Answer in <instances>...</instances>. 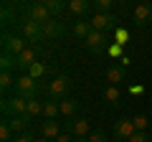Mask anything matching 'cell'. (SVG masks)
Segmentation results:
<instances>
[{"mask_svg": "<svg viewBox=\"0 0 152 142\" xmlns=\"http://www.w3.org/2000/svg\"><path fill=\"white\" fill-rule=\"evenodd\" d=\"M28 117L26 114H20V117H8V124H10V130L15 132V135H20V132H26V127H28Z\"/></svg>", "mask_w": 152, "mask_h": 142, "instance_id": "e0dca14e", "label": "cell"}, {"mask_svg": "<svg viewBox=\"0 0 152 142\" xmlns=\"http://www.w3.org/2000/svg\"><path fill=\"white\" fill-rule=\"evenodd\" d=\"M26 15H31L33 20H38L41 26H43L46 20H51V10L43 5V0H36V3H31V8H28Z\"/></svg>", "mask_w": 152, "mask_h": 142, "instance_id": "9c48e42d", "label": "cell"}, {"mask_svg": "<svg viewBox=\"0 0 152 142\" xmlns=\"http://www.w3.org/2000/svg\"><path fill=\"white\" fill-rule=\"evenodd\" d=\"M91 31H94L91 23H86V20H79V23L74 26V36H76V38H81V41H86V36H89Z\"/></svg>", "mask_w": 152, "mask_h": 142, "instance_id": "ffe728a7", "label": "cell"}, {"mask_svg": "<svg viewBox=\"0 0 152 142\" xmlns=\"http://www.w3.org/2000/svg\"><path fill=\"white\" fill-rule=\"evenodd\" d=\"M69 10L74 15H84L89 10V0H69Z\"/></svg>", "mask_w": 152, "mask_h": 142, "instance_id": "7402d4cb", "label": "cell"}, {"mask_svg": "<svg viewBox=\"0 0 152 142\" xmlns=\"http://www.w3.org/2000/svg\"><path fill=\"white\" fill-rule=\"evenodd\" d=\"M20 36L28 41V43L46 41V38H43V26H41L38 20H33L31 15H23V18H20Z\"/></svg>", "mask_w": 152, "mask_h": 142, "instance_id": "6da1fadb", "label": "cell"}, {"mask_svg": "<svg viewBox=\"0 0 152 142\" xmlns=\"http://www.w3.org/2000/svg\"><path fill=\"white\" fill-rule=\"evenodd\" d=\"M124 76H127L124 66H109L107 69V79L114 84V86H119V81H124Z\"/></svg>", "mask_w": 152, "mask_h": 142, "instance_id": "9a60e30c", "label": "cell"}, {"mask_svg": "<svg viewBox=\"0 0 152 142\" xmlns=\"http://www.w3.org/2000/svg\"><path fill=\"white\" fill-rule=\"evenodd\" d=\"M28 74H31L33 79H41V76H43V74H46V66L41 64V61H36V64H33L31 69H28Z\"/></svg>", "mask_w": 152, "mask_h": 142, "instance_id": "4316f807", "label": "cell"}, {"mask_svg": "<svg viewBox=\"0 0 152 142\" xmlns=\"http://www.w3.org/2000/svg\"><path fill=\"white\" fill-rule=\"evenodd\" d=\"M15 142H36V137L31 132H20V135H15Z\"/></svg>", "mask_w": 152, "mask_h": 142, "instance_id": "d6a6232c", "label": "cell"}, {"mask_svg": "<svg viewBox=\"0 0 152 142\" xmlns=\"http://www.w3.org/2000/svg\"><path fill=\"white\" fill-rule=\"evenodd\" d=\"M71 91V79L69 76H64V74H61V76H56L53 81L48 84V94L53 99H66V94Z\"/></svg>", "mask_w": 152, "mask_h": 142, "instance_id": "5b68a950", "label": "cell"}, {"mask_svg": "<svg viewBox=\"0 0 152 142\" xmlns=\"http://www.w3.org/2000/svg\"><path fill=\"white\" fill-rule=\"evenodd\" d=\"M104 99H107L109 104H112V107H117V104H119V99H122V91H119V86H107L104 89Z\"/></svg>", "mask_w": 152, "mask_h": 142, "instance_id": "ac0fdd59", "label": "cell"}, {"mask_svg": "<svg viewBox=\"0 0 152 142\" xmlns=\"http://www.w3.org/2000/svg\"><path fill=\"white\" fill-rule=\"evenodd\" d=\"M43 5L51 10V15H58V13L64 10V8L69 5V3H66V0H43Z\"/></svg>", "mask_w": 152, "mask_h": 142, "instance_id": "603a6c76", "label": "cell"}, {"mask_svg": "<svg viewBox=\"0 0 152 142\" xmlns=\"http://www.w3.org/2000/svg\"><path fill=\"white\" fill-rule=\"evenodd\" d=\"M84 43H86L89 51H94V53H96V51H102L104 46H107V36H104L102 31H91V33L86 36V41H84Z\"/></svg>", "mask_w": 152, "mask_h": 142, "instance_id": "7c38bea8", "label": "cell"}, {"mask_svg": "<svg viewBox=\"0 0 152 142\" xmlns=\"http://www.w3.org/2000/svg\"><path fill=\"white\" fill-rule=\"evenodd\" d=\"M41 132H43V137H48V140H56V137L61 135V124L56 119H46L43 124H41Z\"/></svg>", "mask_w": 152, "mask_h": 142, "instance_id": "5bb4252c", "label": "cell"}, {"mask_svg": "<svg viewBox=\"0 0 152 142\" xmlns=\"http://www.w3.org/2000/svg\"><path fill=\"white\" fill-rule=\"evenodd\" d=\"M56 142H74V135H58Z\"/></svg>", "mask_w": 152, "mask_h": 142, "instance_id": "836d02e7", "label": "cell"}, {"mask_svg": "<svg viewBox=\"0 0 152 142\" xmlns=\"http://www.w3.org/2000/svg\"><path fill=\"white\" fill-rule=\"evenodd\" d=\"M134 23L137 26H150L152 23V5L150 3H140L134 8Z\"/></svg>", "mask_w": 152, "mask_h": 142, "instance_id": "8fae6325", "label": "cell"}, {"mask_svg": "<svg viewBox=\"0 0 152 142\" xmlns=\"http://www.w3.org/2000/svg\"><path fill=\"white\" fill-rule=\"evenodd\" d=\"M61 36H64V26H61L58 20L51 18V20L43 23V38L46 41H56V38H61Z\"/></svg>", "mask_w": 152, "mask_h": 142, "instance_id": "4fadbf2b", "label": "cell"}, {"mask_svg": "<svg viewBox=\"0 0 152 142\" xmlns=\"http://www.w3.org/2000/svg\"><path fill=\"white\" fill-rule=\"evenodd\" d=\"M36 61H38V51L33 48V46H28L26 51H20V53L15 56V69H18V71H26V74H28V69H31Z\"/></svg>", "mask_w": 152, "mask_h": 142, "instance_id": "8992f818", "label": "cell"}, {"mask_svg": "<svg viewBox=\"0 0 152 142\" xmlns=\"http://www.w3.org/2000/svg\"><path fill=\"white\" fill-rule=\"evenodd\" d=\"M33 3H36V0H33Z\"/></svg>", "mask_w": 152, "mask_h": 142, "instance_id": "74e56055", "label": "cell"}, {"mask_svg": "<svg viewBox=\"0 0 152 142\" xmlns=\"http://www.w3.org/2000/svg\"><path fill=\"white\" fill-rule=\"evenodd\" d=\"M0 18H3V23H10V20H13V18H15V13H13V10H10V8H8V5H5V8H3V13H0Z\"/></svg>", "mask_w": 152, "mask_h": 142, "instance_id": "f546056e", "label": "cell"}, {"mask_svg": "<svg viewBox=\"0 0 152 142\" xmlns=\"http://www.w3.org/2000/svg\"><path fill=\"white\" fill-rule=\"evenodd\" d=\"M15 79L18 76H13V71H3V74H0V86H3V89H10L13 84H15Z\"/></svg>", "mask_w": 152, "mask_h": 142, "instance_id": "484cf974", "label": "cell"}, {"mask_svg": "<svg viewBox=\"0 0 152 142\" xmlns=\"http://www.w3.org/2000/svg\"><path fill=\"white\" fill-rule=\"evenodd\" d=\"M15 94H20V97H26V99H36L38 79H33L31 74H20V76L15 79Z\"/></svg>", "mask_w": 152, "mask_h": 142, "instance_id": "7a4b0ae2", "label": "cell"}, {"mask_svg": "<svg viewBox=\"0 0 152 142\" xmlns=\"http://www.w3.org/2000/svg\"><path fill=\"white\" fill-rule=\"evenodd\" d=\"M134 122H132V119H127V117H122V119H117V122H114V137H117V140H129V137L132 135H134Z\"/></svg>", "mask_w": 152, "mask_h": 142, "instance_id": "ba28073f", "label": "cell"}, {"mask_svg": "<svg viewBox=\"0 0 152 142\" xmlns=\"http://www.w3.org/2000/svg\"><path fill=\"white\" fill-rule=\"evenodd\" d=\"M89 142H107V135H104V132H91V135H89Z\"/></svg>", "mask_w": 152, "mask_h": 142, "instance_id": "4dcf8cb0", "label": "cell"}, {"mask_svg": "<svg viewBox=\"0 0 152 142\" xmlns=\"http://www.w3.org/2000/svg\"><path fill=\"white\" fill-rule=\"evenodd\" d=\"M43 114V104L38 102V99H28V107H26V117L28 119H33V117Z\"/></svg>", "mask_w": 152, "mask_h": 142, "instance_id": "d6986e66", "label": "cell"}, {"mask_svg": "<svg viewBox=\"0 0 152 142\" xmlns=\"http://www.w3.org/2000/svg\"><path fill=\"white\" fill-rule=\"evenodd\" d=\"M28 48V41L23 38L20 33H5L3 36V53H10V56H18L20 51H26Z\"/></svg>", "mask_w": 152, "mask_h": 142, "instance_id": "3957f363", "label": "cell"}, {"mask_svg": "<svg viewBox=\"0 0 152 142\" xmlns=\"http://www.w3.org/2000/svg\"><path fill=\"white\" fill-rule=\"evenodd\" d=\"M150 5H152V3H150Z\"/></svg>", "mask_w": 152, "mask_h": 142, "instance_id": "f35d334b", "label": "cell"}, {"mask_svg": "<svg viewBox=\"0 0 152 142\" xmlns=\"http://www.w3.org/2000/svg\"><path fill=\"white\" fill-rule=\"evenodd\" d=\"M114 0H94V5H96V13H109Z\"/></svg>", "mask_w": 152, "mask_h": 142, "instance_id": "f1b7e54d", "label": "cell"}, {"mask_svg": "<svg viewBox=\"0 0 152 142\" xmlns=\"http://www.w3.org/2000/svg\"><path fill=\"white\" fill-rule=\"evenodd\" d=\"M0 69H3V71H13V69H15V56L3 53V56H0Z\"/></svg>", "mask_w": 152, "mask_h": 142, "instance_id": "cb8c5ba5", "label": "cell"}, {"mask_svg": "<svg viewBox=\"0 0 152 142\" xmlns=\"http://www.w3.org/2000/svg\"><path fill=\"white\" fill-rule=\"evenodd\" d=\"M74 142H89V137H74Z\"/></svg>", "mask_w": 152, "mask_h": 142, "instance_id": "e575fe53", "label": "cell"}, {"mask_svg": "<svg viewBox=\"0 0 152 142\" xmlns=\"http://www.w3.org/2000/svg\"><path fill=\"white\" fill-rule=\"evenodd\" d=\"M89 23H91L94 31H102V33H107V31H112V28H117V18H114L112 13H96V15H94Z\"/></svg>", "mask_w": 152, "mask_h": 142, "instance_id": "52a82bcc", "label": "cell"}, {"mask_svg": "<svg viewBox=\"0 0 152 142\" xmlns=\"http://www.w3.org/2000/svg\"><path fill=\"white\" fill-rule=\"evenodd\" d=\"M13 135H15V132L10 130L8 119H5V122H0V142H10V140H13Z\"/></svg>", "mask_w": 152, "mask_h": 142, "instance_id": "d4e9b609", "label": "cell"}, {"mask_svg": "<svg viewBox=\"0 0 152 142\" xmlns=\"http://www.w3.org/2000/svg\"><path fill=\"white\" fill-rule=\"evenodd\" d=\"M36 142H51V140H48V137H38Z\"/></svg>", "mask_w": 152, "mask_h": 142, "instance_id": "d590c367", "label": "cell"}, {"mask_svg": "<svg viewBox=\"0 0 152 142\" xmlns=\"http://www.w3.org/2000/svg\"><path fill=\"white\" fill-rule=\"evenodd\" d=\"M66 130H69V135H74V137H89V119H84V117L69 119L66 122Z\"/></svg>", "mask_w": 152, "mask_h": 142, "instance_id": "30bf717a", "label": "cell"}, {"mask_svg": "<svg viewBox=\"0 0 152 142\" xmlns=\"http://www.w3.org/2000/svg\"><path fill=\"white\" fill-rule=\"evenodd\" d=\"M79 109V102H76V99H61V114L64 117H74V112Z\"/></svg>", "mask_w": 152, "mask_h": 142, "instance_id": "44dd1931", "label": "cell"}, {"mask_svg": "<svg viewBox=\"0 0 152 142\" xmlns=\"http://www.w3.org/2000/svg\"><path fill=\"white\" fill-rule=\"evenodd\" d=\"M129 142H150V137H147V132H134L129 137Z\"/></svg>", "mask_w": 152, "mask_h": 142, "instance_id": "1f68e13d", "label": "cell"}, {"mask_svg": "<svg viewBox=\"0 0 152 142\" xmlns=\"http://www.w3.org/2000/svg\"><path fill=\"white\" fill-rule=\"evenodd\" d=\"M26 107H28V99L20 97V94H15V97H10V99L3 102V112H5L8 117H20V114H26Z\"/></svg>", "mask_w": 152, "mask_h": 142, "instance_id": "277c9868", "label": "cell"}, {"mask_svg": "<svg viewBox=\"0 0 152 142\" xmlns=\"http://www.w3.org/2000/svg\"><path fill=\"white\" fill-rule=\"evenodd\" d=\"M61 114V102L51 99V102H43V117L46 119H56Z\"/></svg>", "mask_w": 152, "mask_h": 142, "instance_id": "2e32d148", "label": "cell"}, {"mask_svg": "<svg viewBox=\"0 0 152 142\" xmlns=\"http://www.w3.org/2000/svg\"><path fill=\"white\" fill-rule=\"evenodd\" d=\"M132 122H134V130H137V132H145V130H147V124H150V119H147L145 114H137Z\"/></svg>", "mask_w": 152, "mask_h": 142, "instance_id": "83f0119b", "label": "cell"}, {"mask_svg": "<svg viewBox=\"0 0 152 142\" xmlns=\"http://www.w3.org/2000/svg\"><path fill=\"white\" fill-rule=\"evenodd\" d=\"M3 3H5V5H8V3H10V0H3Z\"/></svg>", "mask_w": 152, "mask_h": 142, "instance_id": "8d00e7d4", "label": "cell"}]
</instances>
